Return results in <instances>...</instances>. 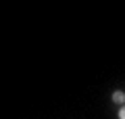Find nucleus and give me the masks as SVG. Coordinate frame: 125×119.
Here are the masks:
<instances>
[{"label":"nucleus","instance_id":"nucleus-2","mask_svg":"<svg viewBox=\"0 0 125 119\" xmlns=\"http://www.w3.org/2000/svg\"><path fill=\"white\" fill-rule=\"evenodd\" d=\"M119 119H125V107H123V109L119 111Z\"/></svg>","mask_w":125,"mask_h":119},{"label":"nucleus","instance_id":"nucleus-1","mask_svg":"<svg viewBox=\"0 0 125 119\" xmlns=\"http://www.w3.org/2000/svg\"><path fill=\"white\" fill-rule=\"evenodd\" d=\"M113 100H115V102H123L125 100V94L121 92V90H117V92L113 94Z\"/></svg>","mask_w":125,"mask_h":119}]
</instances>
